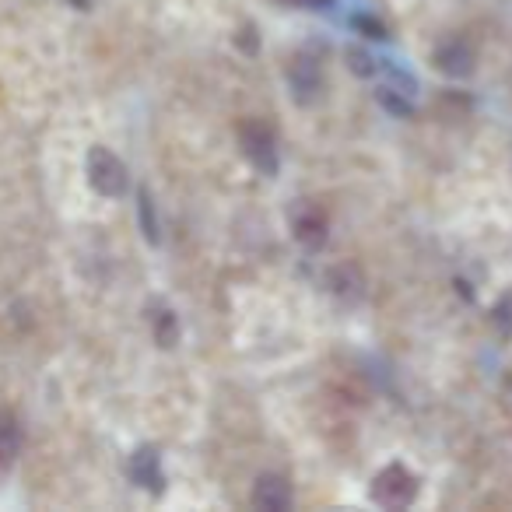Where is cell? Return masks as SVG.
Returning a JSON list of instances; mask_svg holds the SVG:
<instances>
[{
	"label": "cell",
	"instance_id": "cell-1",
	"mask_svg": "<svg viewBox=\"0 0 512 512\" xmlns=\"http://www.w3.org/2000/svg\"><path fill=\"white\" fill-rule=\"evenodd\" d=\"M414 495H418V477L407 467H400V463L379 470L376 481H372V498H376L379 505H386V509H400V505H407Z\"/></svg>",
	"mask_w": 512,
	"mask_h": 512
},
{
	"label": "cell",
	"instance_id": "cell-2",
	"mask_svg": "<svg viewBox=\"0 0 512 512\" xmlns=\"http://www.w3.org/2000/svg\"><path fill=\"white\" fill-rule=\"evenodd\" d=\"M88 183H92L102 197H120V193L127 190V165L109 148H92L88 151Z\"/></svg>",
	"mask_w": 512,
	"mask_h": 512
},
{
	"label": "cell",
	"instance_id": "cell-3",
	"mask_svg": "<svg viewBox=\"0 0 512 512\" xmlns=\"http://www.w3.org/2000/svg\"><path fill=\"white\" fill-rule=\"evenodd\" d=\"M239 141H242V151H246V158L256 165V169H264V172L278 169V155H274V134L264 127V123L246 120L239 127Z\"/></svg>",
	"mask_w": 512,
	"mask_h": 512
},
{
	"label": "cell",
	"instance_id": "cell-4",
	"mask_svg": "<svg viewBox=\"0 0 512 512\" xmlns=\"http://www.w3.org/2000/svg\"><path fill=\"white\" fill-rule=\"evenodd\" d=\"M253 505L256 509H264V512H285L288 505H292V488H288V481L278 474L256 477Z\"/></svg>",
	"mask_w": 512,
	"mask_h": 512
},
{
	"label": "cell",
	"instance_id": "cell-5",
	"mask_svg": "<svg viewBox=\"0 0 512 512\" xmlns=\"http://www.w3.org/2000/svg\"><path fill=\"white\" fill-rule=\"evenodd\" d=\"M288 85H292L295 99H299L302 106H309V102H316V95L323 92V74H320V67H316L313 60L299 57L292 64V71H288Z\"/></svg>",
	"mask_w": 512,
	"mask_h": 512
},
{
	"label": "cell",
	"instance_id": "cell-6",
	"mask_svg": "<svg viewBox=\"0 0 512 512\" xmlns=\"http://www.w3.org/2000/svg\"><path fill=\"white\" fill-rule=\"evenodd\" d=\"M435 64H439V71L449 74V78H467V74L474 71V50H470L463 39H449V43H442L439 50H435Z\"/></svg>",
	"mask_w": 512,
	"mask_h": 512
},
{
	"label": "cell",
	"instance_id": "cell-7",
	"mask_svg": "<svg viewBox=\"0 0 512 512\" xmlns=\"http://www.w3.org/2000/svg\"><path fill=\"white\" fill-rule=\"evenodd\" d=\"M130 477H134L141 488H162V467H158V453L151 446L137 449L134 456H130Z\"/></svg>",
	"mask_w": 512,
	"mask_h": 512
},
{
	"label": "cell",
	"instance_id": "cell-8",
	"mask_svg": "<svg viewBox=\"0 0 512 512\" xmlns=\"http://www.w3.org/2000/svg\"><path fill=\"white\" fill-rule=\"evenodd\" d=\"M22 449V425L11 411H0V467L11 463Z\"/></svg>",
	"mask_w": 512,
	"mask_h": 512
},
{
	"label": "cell",
	"instance_id": "cell-9",
	"mask_svg": "<svg viewBox=\"0 0 512 512\" xmlns=\"http://www.w3.org/2000/svg\"><path fill=\"white\" fill-rule=\"evenodd\" d=\"M295 232H299V239L306 242L309 249H316L327 239V221H323L320 214H302V218L295 221Z\"/></svg>",
	"mask_w": 512,
	"mask_h": 512
},
{
	"label": "cell",
	"instance_id": "cell-10",
	"mask_svg": "<svg viewBox=\"0 0 512 512\" xmlns=\"http://www.w3.org/2000/svg\"><path fill=\"white\" fill-rule=\"evenodd\" d=\"M155 337H158V344H162V348H172V344H176V337H179L176 316H172V313H158L155 316Z\"/></svg>",
	"mask_w": 512,
	"mask_h": 512
},
{
	"label": "cell",
	"instance_id": "cell-11",
	"mask_svg": "<svg viewBox=\"0 0 512 512\" xmlns=\"http://www.w3.org/2000/svg\"><path fill=\"white\" fill-rule=\"evenodd\" d=\"M141 225H144V235H148L151 242H158V225H155V211H151L148 190H141Z\"/></svg>",
	"mask_w": 512,
	"mask_h": 512
},
{
	"label": "cell",
	"instance_id": "cell-12",
	"mask_svg": "<svg viewBox=\"0 0 512 512\" xmlns=\"http://www.w3.org/2000/svg\"><path fill=\"white\" fill-rule=\"evenodd\" d=\"M351 25H355L358 32H365L369 39H386V29L379 22H372V18H365V15H358V18H351Z\"/></svg>",
	"mask_w": 512,
	"mask_h": 512
},
{
	"label": "cell",
	"instance_id": "cell-13",
	"mask_svg": "<svg viewBox=\"0 0 512 512\" xmlns=\"http://www.w3.org/2000/svg\"><path fill=\"white\" fill-rule=\"evenodd\" d=\"M348 60H351V67H355L358 74H372V60L365 57V53H358V50H348Z\"/></svg>",
	"mask_w": 512,
	"mask_h": 512
},
{
	"label": "cell",
	"instance_id": "cell-14",
	"mask_svg": "<svg viewBox=\"0 0 512 512\" xmlns=\"http://www.w3.org/2000/svg\"><path fill=\"white\" fill-rule=\"evenodd\" d=\"M495 316H498V323H502L505 330H512V295L502 302V306L495 309Z\"/></svg>",
	"mask_w": 512,
	"mask_h": 512
},
{
	"label": "cell",
	"instance_id": "cell-15",
	"mask_svg": "<svg viewBox=\"0 0 512 512\" xmlns=\"http://www.w3.org/2000/svg\"><path fill=\"white\" fill-rule=\"evenodd\" d=\"M295 4H306V8H330L334 0H295Z\"/></svg>",
	"mask_w": 512,
	"mask_h": 512
},
{
	"label": "cell",
	"instance_id": "cell-16",
	"mask_svg": "<svg viewBox=\"0 0 512 512\" xmlns=\"http://www.w3.org/2000/svg\"><path fill=\"white\" fill-rule=\"evenodd\" d=\"M71 4H74L78 11H88V8H92V0H71Z\"/></svg>",
	"mask_w": 512,
	"mask_h": 512
}]
</instances>
